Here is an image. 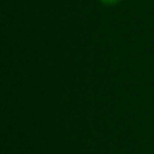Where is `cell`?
<instances>
[{"label": "cell", "instance_id": "obj_1", "mask_svg": "<svg viewBox=\"0 0 154 154\" xmlns=\"http://www.w3.org/2000/svg\"><path fill=\"white\" fill-rule=\"evenodd\" d=\"M102 4H105V5H114V4H117V2H119L120 0H100Z\"/></svg>", "mask_w": 154, "mask_h": 154}]
</instances>
